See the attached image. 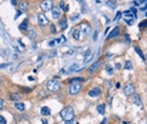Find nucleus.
<instances>
[{
    "instance_id": "f257e3e1",
    "label": "nucleus",
    "mask_w": 147,
    "mask_h": 124,
    "mask_svg": "<svg viewBox=\"0 0 147 124\" xmlns=\"http://www.w3.org/2000/svg\"><path fill=\"white\" fill-rule=\"evenodd\" d=\"M60 117L64 119V120H73L74 118V110L72 107H65L63 110L60 112Z\"/></svg>"
},
{
    "instance_id": "f03ea898",
    "label": "nucleus",
    "mask_w": 147,
    "mask_h": 124,
    "mask_svg": "<svg viewBox=\"0 0 147 124\" xmlns=\"http://www.w3.org/2000/svg\"><path fill=\"white\" fill-rule=\"evenodd\" d=\"M81 82H72L70 83V85H69V94L70 95H75V94H78V92L81 90Z\"/></svg>"
},
{
    "instance_id": "7ed1b4c3",
    "label": "nucleus",
    "mask_w": 147,
    "mask_h": 124,
    "mask_svg": "<svg viewBox=\"0 0 147 124\" xmlns=\"http://www.w3.org/2000/svg\"><path fill=\"white\" fill-rule=\"evenodd\" d=\"M47 89L48 90H50V92H58L60 89V85H59V83H58L57 80H49L47 83Z\"/></svg>"
},
{
    "instance_id": "20e7f679",
    "label": "nucleus",
    "mask_w": 147,
    "mask_h": 124,
    "mask_svg": "<svg viewBox=\"0 0 147 124\" xmlns=\"http://www.w3.org/2000/svg\"><path fill=\"white\" fill-rule=\"evenodd\" d=\"M38 24L39 25H42V26H45L49 24V20H48V18L43 14V13H40V14H38Z\"/></svg>"
},
{
    "instance_id": "39448f33",
    "label": "nucleus",
    "mask_w": 147,
    "mask_h": 124,
    "mask_svg": "<svg viewBox=\"0 0 147 124\" xmlns=\"http://www.w3.org/2000/svg\"><path fill=\"white\" fill-rule=\"evenodd\" d=\"M135 93V85L132 83H128L126 87H124V94L126 95H133Z\"/></svg>"
},
{
    "instance_id": "423d86ee",
    "label": "nucleus",
    "mask_w": 147,
    "mask_h": 124,
    "mask_svg": "<svg viewBox=\"0 0 147 124\" xmlns=\"http://www.w3.org/2000/svg\"><path fill=\"white\" fill-rule=\"evenodd\" d=\"M40 9L43 11H48V10H52L53 9V3L52 1H43L40 4Z\"/></svg>"
},
{
    "instance_id": "0eeeda50",
    "label": "nucleus",
    "mask_w": 147,
    "mask_h": 124,
    "mask_svg": "<svg viewBox=\"0 0 147 124\" xmlns=\"http://www.w3.org/2000/svg\"><path fill=\"white\" fill-rule=\"evenodd\" d=\"M81 34H83V35H87L88 33H89V30H91V25L88 24V23H82L81 24Z\"/></svg>"
},
{
    "instance_id": "6e6552de",
    "label": "nucleus",
    "mask_w": 147,
    "mask_h": 124,
    "mask_svg": "<svg viewBox=\"0 0 147 124\" xmlns=\"http://www.w3.org/2000/svg\"><path fill=\"white\" fill-rule=\"evenodd\" d=\"M101 88H98V87H94L93 89H91L89 92H88V95L91 96V98H96V96H98L101 94Z\"/></svg>"
},
{
    "instance_id": "1a4fd4ad",
    "label": "nucleus",
    "mask_w": 147,
    "mask_h": 124,
    "mask_svg": "<svg viewBox=\"0 0 147 124\" xmlns=\"http://www.w3.org/2000/svg\"><path fill=\"white\" fill-rule=\"evenodd\" d=\"M99 65H101V61H99V60L94 61V63H93L92 65L88 66V73H89V74H93V73H94L98 68H99Z\"/></svg>"
},
{
    "instance_id": "9d476101",
    "label": "nucleus",
    "mask_w": 147,
    "mask_h": 124,
    "mask_svg": "<svg viewBox=\"0 0 147 124\" xmlns=\"http://www.w3.org/2000/svg\"><path fill=\"white\" fill-rule=\"evenodd\" d=\"M131 101L135 105H137V107H141V105H142V101H141L140 95H132L131 96Z\"/></svg>"
},
{
    "instance_id": "9b49d317",
    "label": "nucleus",
    "mask_w": 147,
    "mask_h": 124,
    "mask_svg": "<svg viewBox=\"0 0 147 124\" xmlns=\"http://www.w3.org/2000/svg\"><path fill=\"white\" fill-rule=\"evenodd\" d=\"M122 15H124V18H126L127 20H135V19H136V14H133V13L130 11V10L122 13Z\"/></svg>"
},
{
    "instance_id": "f8f14e48",
    "label": "nucleus",
    "mask_w": 147,
    "mask_h": 124,
    "mask_svg": "<svg viewBox=\"0 0 147 124\" xmlns=\"http://www.w3.org/2000/svg\"><path fill=\"white\" fill-rule=\"evenodd\" d=\"M52 16L54 18V19H58V18L60 16V9L58 6H53V9H52Z\"/></svg>"
},
{
    "instance_id": "ddd939ff",
    "label": "nucleus",
    "mask_w": 147,
    "mask_h": 124,
    "mask_svg": "<svg viewBox=\"0 0 147 124\" xmlns=\"http://www.w3.org/2000/svg\"><path fill=\"white\" fill-rule=\"evenodd\" d=\"M118 34H119V28H114L112 32H111L108 35H107V38H108V39H112V38H116Z\"/></svg>"
},
{
    "instance_id": "4468645a",
    "label": "nucleus",
    "mask_w": 147,
    "mask_h": 124,
    "mask_svg": "<svg viewBox=\"0 0 147 124\" xmlns=\"http://www.w3.org/2000/svg\"><path fill=\"white\" fill-rule=\"evenodd\" d=\"M14 108L16 110H19V112H24V110H25V104L24 103H18V101H16V103L14 104Z\"/></svg>"
},
{
    "instance_id": "2eb2a0df",
    "label": "nucleus",
    "mask_w": 147,
    "mask_h": 124,
    "mask_svg": "<svg viewBox=\"0 0 147 124\" xmlns=\"http://www.w3.org/2000/svg\"><path fill=\"white\" fill-rule=\"evenodd\" d=\"M73 39H75V40H79V39H81V30H79V28L73 30Z\"/></svg>"
},
{
    "instance_id": "dca6fc26",
    "label": "nucleus",
    "mask_w": 147,
    "mask_h": 124,
    "mask_svg": "<svg viewBox=\"0 0 147 124\" xmlns=\"http://www.w3.org/2000/svg\"><path fill=\"white\" fill-rule=\"evenodd\" d=\"M40 113H42V115H44V117L50 115V109H49L48 107H43V108L40 109Z\"/></svg>"
},
{
    "instance_id": "f3484780",
    "label": "nucleus",
    "mask_w": 147,
    "mask_h": 124,
    "mask_svg": "<svg viewBox=\"0 0 147 124\" xmlns=\"http://www.w3.org/2000/svg\"><path fill=\"white\" fill-rule=\"evenodd\" d=\"M104 110H106V105H104V104H99V105L97 107V112L99 113V114H102V115L104 114Z\"/></svg>"
},
{
    "instance_id": "a211bd4d",
    "label": "nucleus",
    "mask_w": 147,
    "mask_h": 124,
    "mask_svg": "<svg viewBox=\"0 0 147 124\" xmlns=\"http://www.w3.org/2000/svg\"><path fill=\"white\" fill-rule=\"evenodd\" d=\"M19 29L20 30H26V29H28V19H25L23 23L19 25Z\"/></svg>"
},
{
    "instance_id": "6ab92c4d",
    "label": "nucleus",
    "mask_w": 147,
    "mask_h": 124,
    "mask_svg": "<svg viewBox=\"0 0 147 124\" xmlns=\"http://www.w3.org/2000/svg\"><path fill=\"white\" fill-rule=\"evenodd\" d=\"M67 20L65 19H63V20H60V23H59V30H64L65 28H67Z\"/></svg>"
},
{
    "instance_id": "aec40b11",
    "label": "nucleus",
    "mask_w": 147,
    "mask_h": 124,
    "mask_svg": "<svg viewBox=\"0 0 147 124\" xmlns=\"http://www.w3.org/2000/svg\"><path fill=\"white\" fill-rule=\"evenodd\" d=\"M65 40H67L65 37H64V35H62L60 38H58L57 40H55V44H58V45H59V44H64V43H65Z\"/></svg>"
},
{
    "instance_id": "412c9836",
    "label": "nucleus",
    "mask_w": 147,
    "mask_h": 124,
    "mask_svg": "<svg viewBox=\"0 0 147 124\" xmlns=\"http://www.w3.org/2000/svg\"><path fill=\"white\" fill-rule=\"evenodd\" d=\"M58 8H62V9H63V10H64L65 13L69 10V6L67 5V4H64L63 1H60V3H59V6H58Z\"/></svg>"
},
{
    "instance_id": "4be33fe9",
    "label": "nucleus",
    "mask_w": 147,
    "mask_h": 124,
    "mask_svg": "<svg viewBox=\"0 0 147 124\" xmlns=\"http://www.w3.org/2000/svg\"><path fill=\"white\" fill-rule=\"evenodd\" d=\"M19 8H20V11L26 10V9H28V4H26L25 1H21V3L19 4Z\"/></svg>"
},
{
    "instance_id": "5701e85b",
    "label": "nucleus",
    "mask_w": 147,
    "mask_h": 124,
    "mask_svg": "<svg viewBox=\"0 0 147 124\" xmlns=\"http://www.w3.org/2000/svg\"><path fill=\"white\" fill-rule=\"evenodd\" d=\"M124 69H127V70H131V69H132V61L127 60L126 63H124Z\"/></svg>"
},
{
    "instance_id": "b1692460",
    "label": "nucleus",
    "mask_w": 147,
    "mask_h": 124,
    "mask_svg": "<svg viewBox=\"0 0 147 124\" xmlns=\"http://www.w3.org/2000/svg\"><path fill=\"white\" fill-rule=\"evenodd\" d=\"M135 50L137 51V54H138V55L141 56V59H142V60H145V55L142 54V51H141V49H140V48H138V46H135Z\"/></svg>"
},
{
    "instance_id": "393cba45",
    "label": "nucleus",
    "mask_w": 147,
    "mask_h": 124,
    "mask_svg": "<svg viewBox=\"0 0 147 124\" xmlns=\"http://www.w3.org/2000/svg\"><path fill=\"white\" fill-rule=\"evenodd\" d=\"M28 35H29V38H30V39H34V38H35V35H37V34H35V32H34V30H32V29H30V30H28Z\"/></svg>"
},
{
    "instance_id": "a878e982",
    "label": "nucleus",
    "mask_w": 147,
    "mask_h": 124,
    "mask_svg": "<svg viewBox=\"0 0 147 124\" xmlns=\"http://www.w3.org/2000/svg\"><path fill=\"white\" fill-rule=\"evenodd\" d=\"M10 98L13 99V100H19V98H20V95L18 94V93H13V94L10 95Z\"/></svg>"
},
{
    "instance_id": "bb28decb",
    "label": "nucleus",
    "mask_w": 147,
    "mask_h": 124,
    "mask_svg": "<svg viewBox=\"0 0 147 124\" xmlns=\"http://www.w3.org/2000/svg\"><path fill=\"white\" fill-rule=\"evenodd\" d=\"M106 72L108 73L109 75H112V73H113V69H112V66H111V65H106Z\"/></svg>"
},
{
    "instance_id": "cd10ccee",
    "label": "nucleus",
    "mask_w": 147,
    "mask_h": 124,
    "mask_svg": "<svg viewBox=\"0 0 147 124\" xmlns=\"http://www.w3.org/2000/svg\"><path fill=\"white\" fill-rule=\"evenodd\" d=\"M106 4H107V5H108L111 9H116V3H114V1H107Z\"/></svg>"
},
{
    "instance_id": "c85d7f7f",
    "label": "nucleus",
    "mask_w": 147,
    "mask_h": 124,
    "mask_svg": "<svg viewBox=\"0 0 147 124\" xmlns=\"http://www.w3.org/2000/svg\"><path fill=\"white\" fill-rule=\"evenodd\" d=\"M122 18V13L121 11H118L117 14H116V16H114V21H117V20H119Z\"/></svg>"
},
{
    "instance_id": "c756f323",
    "label": "nucleus",
    "mask_w": 147,
    "mask_h": 124,
    "mask_svg": "<svg viewBox=\"0 0 147 124\" xmlns=\"http://www.w3.org/2000/svg\"><path fill=\"white\" fill-rule=\"evenodd\" d=\"M54 45H55V40H50L48 43V46H50V48H53Z\"/></svg>"
},
{
    "instance_id": "7c9ffc66",
    "label": "nucleus",
    "mask_w": 147,
    "mask_h": 124,
    "mask_svg": "<svg viewBox=\"0 0 147 124\" xmlns=\"http://www.w3.org/2000/svg\"><path fill=\"white\" fill-rule=\"evenodd\" d=\"M16 69H19V64H18V65H14V66H13V68H10V72L13 73V72H15Z\"/></svg>"
},
{
    "instance_id": "2f4dec72",
    "label": "nucleus",
    "mask_w": 147,
    "mask_h": 124,
    "mask_svg": "<svg viewBox=\"0 0 147 124\" xmlns=\"http://www.w3.org/2000/svg\"><path fill=\"white\" fill-rule=\"evenodd\" d=\"M0 124H6V120H5V118L0 115Z\"/></svg>"
},
{
    "instance_id": "473e14b6",
    "label": "nucleus",
    "mask_w": 147,
    "mask_h": 124,
    "mask_svg": "<svg viewBox=\"0 0 147 124\" xmlns=\"http://www.w3.org/2000/svg\"><path fill=\"white\" fill-rule=\"evenodd\" d=\"M97 35H98V30H94V33H93V40H97Z\"/></svg>"
},
{
    "instance_id": "72a5a7b5",
    "label": "nucleus",
    "mask_w": 147,
    "mask_h": 124,
    "mask_svg": "<svg viewBox=\"0 0 147 124\" xmlns=\"http://www.w3.org/2000/svg\"><path fill=\"white\" fill-rule=\"evenodd\" d=\"M74 51H75V49H70V50H68V51L65 53V55H72Z\"/></svg>"
},
{
    "instance_id": "f704fd0d",
    "label": "nucleus",
    "mask_w": 147,
    "mask_h": 124,
    "mask_svg": "<svg viewBox=\"0 0 147 124\" xmlns=\"http://www.w3.org/2000/svg\"><path fill=\"white\" fill-rule=\"evenodd\" d=\"M104 58H106V60H108V59H111V58H112V54H109V53H107Z\"/></svg>"
},
{
    "instance_id": "c9c22d12",
    "label": "nucleus",
    "mask_w": 147,
    "mask_h": 124,
    "mask_svg": "<svg viewBox=\"0 0 147 124\" xmlns=\"http://www.w3.org/2000/svg\"><path fill=\"white\" fill-rule=\"evenodd\" d=\"M124 39H126V43H127V44H130V43H131V40H130V38H128V35H127V34L124 35Z\"/></svg>"
},
{
    "instance_id": "e433bc0d",
    "label": "nucleus",
    "mask_w": 147,
    "mask_h": 124,
    "mask_svg": "<svg viewBox=\"0 0 147 124\" xmlns=\"http://www.w3.org/2000/svg\"><path fill=\"white\" fill-rule=\"evenodd\" d=\"M114 68H116V69H117V70H119V69H121V64H119V63H117V64H114Z\"/></svg>"
},
{
    "instance_id": "4c0bfd02",
    "label": "nucleus",
    "mask_w": 147,
    "mask_h": 124,
    "mask_svg": "<svg viewBox=\"0 0 147 124\" xmlns=\"http://www.w3.org/2000/svg\"><path fill=\"white\" fill-rule=\"evenodd\" d=\"M20 14H21V11L19 10V11H18V13H16V14H15V16H14V19H18V18H19V16H20Z\"/></svg>"
},
{
    "instance_id": "58836bf2",
    "label": "nucleus",
    "mask_w": 147,
    "mask_h": 124,
    "mask_svg": "<svg viewBox=\"0 0 147 124\" xmlns=\"http://www.w3.org/2000/svg\"><path fill=\"white\" fill-rule=\"evenodd\" d=\"M3 107H4V100L0 98V109H3Z\"/></svg>"
},
{
    "instance_id": "ea45409f",
    "label": "nucleus",
    "mask_w": 147,
    "mask_h": 124,
    "mask_svg": "<svg viewBox=\"0 0 147 124\" xmlns=\"http://www.w3.org/2000/svg\"><path fill=\"white\" fill-rule=\"evenodd\" d=\"M57 55V51H52L50 54H49V56H50V58H53V56H55Z\"/></svg>"
},
{
    "instance_id": "a19ab883",
    "label": "nucleus",
    "mask_w": 147,
    "mask_h": 124,
    "mask_svg": "<svg viewBox=\"0 0 147 124\" xmlns=\"http://www.w3.org/2000/svg\"><path fill=\"white\" fill-rule=\"evenodd\" d=\"M50 30H52V33H55V26L52 25V26H50Z\"/></svg>"
},
{
    "instance_id": "79ce46f5",
    "label": "nucleus",
    "mask_w": 147,
    "mask_h": 124,
    "mask_svg": "<svg viewBox=\"0 0 147 124\" xmlns=\"http://www.w3.org/2000/svg\"><path fill=\"white\" fill-rule=\"evenodd\" d=\"M126 23H127L128 25H131V24H133V20H127V19H126Z\"/></svg>"
},
{
    "instance_id": "37998d69",
    "label": "nucleus",
    "mask_w": 147,
    "mask_h": 124,
    "mask_svg": "<svg viewBox=\"0 0 147 124\" xmlns=\"http://www.w3.org/2000/svg\"><path fill=\"white\" fill-rule=\"evenodd\" d=\"M78 18V15H73V16H70V20H75Z\"/></svg>"
},
{
    "instance_id": "c03bdc74",
    "label": "nucleus",
    "mask_w": 147,
    "mask_h": 124,
    "mask_svg": "<svg viewBox=\"0 0 147 124\" xmlns=\"http://www.w3.org/2000/svg\"><path fill=\"white\" fill-rule=\"evenodd\" d=\"M8 65H9V64H1V65H0V69H3V68H6Z\"/></svg>"
},
{
    "instance_id": "a18cd8bd",
    "label": "nucleus",
    "mask_w": 147,
    "mask_h": 124,
    "mask_svg": "<svg viewBox=\"0 0 147 124\" xmlns=\"http://www.w3.org/2000/svg\"><path fill=\"white\" fill-rule=\"evenodd\" d=\"M140 26H141V28H143V26H146V21H142V23L140 24Z\"/></svg>"
},
{
    "instance_id": "49530a36",
    "label": "nucleus",
    "mask_w": 147,
    "mask_h": 124,
    "mask_svg": "<svg viewBox=\"0 0 147 124\" xmlns=\"http://www.w3.org/2000/svg\"><path fill=\"white\" fill-rule=\"evenodd\" d=\"M65 124H73V120H67Z\"/></svg>"
},
{
    "instance_id": "de8ad7c7",
    "label": "nucleus",
    "mask_w": 147,
    "mask_h": 124,
    "mask_svg": "<svg viewBox=\"0 0 147 124\" xmlns=\"http://www.w3.org/2000/svg\"><path fill=\"white\" fill-rule=\"evenodd\" d=\"M111 85H112V82H108V83H107V87H108V88H111Z\"/></svg>"
},
{
    "instance_id": "09e8293b",
    "label": "nucleus",
    "mask_w": 147,
    "mask_h": 124,
    "mask_svg": "<svg viewBox=\"0 0 147 124\" xmlns=\"http://www.w3.org/2000/svg\"><path fill=\"white\" fill-rule=\"evenodd\" d=\"M42 123H43V124H48V122H47V119H43V120H42Z\"/></svg>"
},
{
    "instance_id": "8fccbe9b",
    "label": "nucleus",
    "mask_w": 147,
    "mask_h": 124,
    "mask_svg": "<svg viewBox=\"0 0 147 124\" xmlns=\"http://www.w3.org/2000/svg\"><path fill=\"white\" fill-rule=\"evenodd\" d=\"M119 87H121V84H119V83H116V88H117V89H118Z\"/></svg>"
},
{
    "instance_id": "3c124183",
    "label": "nucleus",
    "mask_w": 147,
    "mask_h": 124,
    "mask_svg": "<svg viewBox=\"0 0 147 124\" xmlns=\"http://www.w3.org/2000/svg\"><path fill=\"white\" fill-rule=\"evenodd\" d=\"M106 123H107V119H103V120L101 122V124H106Z\"/></svg>"
},
{
    "instance_id": "603ef678",
    "label": "nucleus",
    "mask_w": 147,
    "mask_h": 124,
    "mask_svg": "<svg viewBox=\"0 0 147 124\" xmlns=\"http://www.w3.org/2000/svg\"><path fill=\"white\" fill-rule=\"evenodd\" d=\"M122 124H131V123H128V122H122Z\"/></svg>"
},
{
    "instance_id": "864d4df0",
    "label": "nucleus",
    "mask_w": 147,
    "mask_h": 124,
    "mask_svg": "<svg viewBox=\"0 0 147 124\" xmlns=\"http://www.w3.org/2000/svg\"><path fill=\"white\" fill-rule=\"evenodd\" d=\"M77 124H79V123H77Z\"/></svg>"
}]
</instances>
